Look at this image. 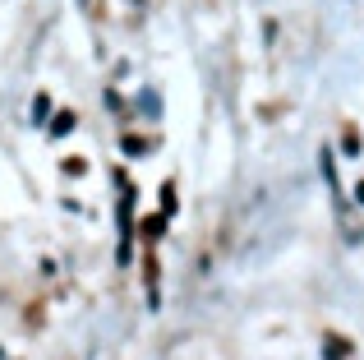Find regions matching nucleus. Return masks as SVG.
I'll list each match as a JSON object with an SVG mask.
<instances>
[{"label": "nucleus", "instance_id": "3", "mask_svg": "<svg viewBox=\"0 0 364 360\" xmlns=\"http://www.w3.org/2000/svg\"><path fill=\"white\" fill-rule=\"evenodd\" d=\"M46 111H51V102L37 97V102H33V120H46Z\"/></svg>", "mask_w": 364, "mask_h": 360}, {"label": "nucleus", "instance_id": "2", "mask_svg": "<svg viewBox=\"0 0 364 360\" xmlns=\"http://www.w3.org/2000/svg\"><path fill=\"white\" fill-rule=\"evenodd\" d=\"M74 129V111H60V116L51 120V134H70Z\"/></svg>", "mask_w": 364, "mask_h": 360}, {"label": "nucleus", "instance_id": "1", "mask_svg": "<svg viewBox=\"0 0 364 360\" xmlns=\"http://www.w3.org/2000/svg\"><path fill=\"white\" fill-rule=\"evenodd\" d=\"M323 351H328L332 360H346V356H350V342H341V337L328 333V337H323Z\"/></svg>", "mask_w": 364, "mask_h": 360}]
</instances>
